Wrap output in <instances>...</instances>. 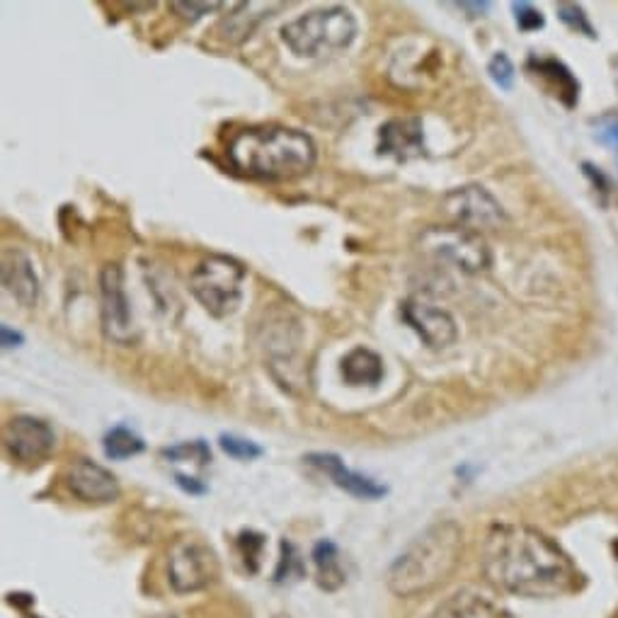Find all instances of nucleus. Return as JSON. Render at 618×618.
<instances>
[{"instance_id": "obj_5", "label": "nucleus", "mask_w": 618, "mask_h": 618, "mask_svg": "<svg viewBox=\"0 0 618 618\" xmlns=\"http://www.w3.org/2000/svg\"><path fill=\"white\" fill-rule=\"evenodd\" d=\"M245 267L226 255H209L190 274L192 296L214 318H228L243 301Z\"/></svg>"}, {"instance_id": "obj_3", "label": "nucleus", "mask_w": 618, "mask_h": 618, "mask_svg": "<svg viewBox=\"0 0 618 618\" xmlns=\"http://www.w3.org/2000/svg\"><path fill=\"white\" fill-rule=\"evenodd\" d=\"M463 553V529L456 522H437L422 531L388 568V589L396 597H417L442 585L456 570Z\"/></svg>"}, {"instance_id": "obj_26", "label": "nucleus", "mask_w": 618, "mask_h": 618, "mask_svg": "<svg viewBox=\"0 0 618 618\" xmlns=\"http://www.w3.org/2000/svg\"><path fill=\"white\" fill-rule=\"evenodd\" d=\"M488 73H490V78L495 80L497 85H500V88H505V90H509L512 88V83H514V66H512V61H509V56L507 54H495L490 59V64H488Z\"/></svg>"}, {"instance_id": "obj_11", "label": "nucleus", "mask_w": 618, "mask_h": 618, "mask_svg": "<svg viewBox=\"0 0 618 618\" xmlns=\"http://www.w3.org/2000/svg\"><path fill=\"white\" fill-rule=\"evenodd\" d=\"M400 316L405 323L420 335L429 349H444L456 342V323L449 311L434 306L427 299H408L400 308Z\"/></svg>"}, {"instance_id": "obj_22", "label": "nucleus", "mask_w": 618, "mask_h": 618, "mask_svg": "<svg viewBox=\"0 0 618 618\" xmlns=\"http://www.w3.org/2000/svg\"><path fill=\"white\" fill-rule=\"evenodd\" d=\"M303 572H306V568H303V560L299 551H296V546L291 541H282V558H279V565H277V572H274V582L277 585H284V582H291V580H301Z\"/></svg>"}, {"instance_id": "obj_24", "label": "nucleus", "mask_w": 618, "mask_h": 618, "mask_svg": "<svg viewBox=\"0 0 618 618\" xmlns=\"http://www.w3.org/2000/svg\"><path fill=\"white\" fill-rule=\"evenodd\" d=\"M236 543H238L240 555H243L245 568H248L250 572H257V568H260L262 548H265V536L257 534V531H243Z\"/></svg>"}, {"instance_id": "obj_15", "label": "nucleus", "mask_w": 618, "mask_h": 618, "mask_svg": "<svg viewBox=\"0 0 618 618\" xmlns=\"http://www.w3.org/2000/svg\"><path fill=\"white\" fill-rule=\"evenodd\" d=\"M3 286L15 301H20L22 306H34L39 296V277L34 272V265L30 255H25L17 248H5L3 250Z\"/></svg>"}, {"instance_id": "obj_10", "label": "nucleus", "mask_w": 618, "mask_h": 618, "mask_svg": "<svg viewBox=\"0 0 618 618\" xmlns=\"http://www.w3.org/2000/svg\"><path fill=\"white\" fill-rule=\"evenodd\" d=\"M444 211L456 226L471 228V231H492L505 223V211L485 187L468 185L449 192L444 197Z\"/></svg>"}, {"instance_id": "obj_14", "label": "nucleus", "mask_w": 618, "mask_h": 618, "mask_svg": "<svg viewBox=\"0 0 618 618\" xmlns=\"http://www.w3.org/2000/svg\"><path fill=\"white\" fill-rule=\"evenodd\" d=\"M303 461H306L308 466L318 468L320 473H325V476L333 480V485L349 492V495L359 497V500H381L388 492L386 485L376 483L374 478L349 471L345 461L337 454H323V451H318V454H308Z\"/></svg>"}, {"instance_id": "obj_16", "label": "nucleus", "mask_w": 618, "mask_h": 618, "mask_svg": "<svg viewBox=\"0 0 618 618\" xmlns=\"http://www.w3.org/2000/svg\"><path fill=\"white\" fill-rule=\"evenodd\" d=\"M429 618H500L497 606L478 589L466 587L446 597Z\"/></svg>"}, {"instance_id": "obj_18", "label": "nucleus", "mask_w": 618, "mask_h": 618, "mask_svg": "<svg viewBox=\"0 0 618 618\" xmlns=\"http://www.w3.org/2000/svg\"><path fill=\"white\" fill-rule=\"evenodd\" d=\"M529 71L541 80H546L548 90H551L555 97H560V102H563L565 107H575L577 97H580V83H577L575 76H572L560 61L531 56Z\"/></svg>"}, {"instance_id": "obj_29", "label": "nucleus", "mask_w": 618, "mask_h": 618, "mask_svg": "<svg viewBox=\"0 0 618 618\" xmlns=\"http://www.w3.org/2000/svg\"><path fill=\"white\" fill-rule=\"evenodd\" d=\"M597 139L602 143H609V146L618 148V117H616V114H609V117L599 119Z\"/></svg>"}, {"instance_id": "obj_31", "label": "nucleus", "mask_w": 618, "mask_h": 618, "mask_svg": "<svg viewBox=\"0 0 618 618\" xmlns=\"http://www.w3.org/2000/svg\"><path fill=\"white\" fill-rule=\"evenodd\" d=\"M22 342H25V335L17 333V330L10 328L8 323L0 325V345H3V349H13V347H20Z\"/></svg>"}, {"instance_id": "obj_30", "label": "nucleus", "mask_w": 618, "mask_h": 618, "mask_svg": "<svg viewBox=\"0 0 618 618\" xmlns=\"http://www.w3.org/2000/svg\"><path fill=\"white\" fill-rule=\"evenodd\" d=\"M175 483L180 485V488L185 490V492H190V495H204V492L209 490L199 478L187 476V473H180V471L175 473Z\"/></svg>"}, {"instance_id": "obj_28", "label": "nucleus", "mask_w": 618, "mask_h": 618, "mask_svg": "<svg viewBox=\"0 0 618 618\" xmlns=\"http://www.w3.org/2000/svg\"><path fill=\"white\" fill-rule=\"evenodd\" d=\"M512 10H514V17H517L519 30L534 32V30H541V27H543V15H541V10H536L534 5H529V3H514V5H512Z\"/></svg>"}, {"instance_id": "obj_13", "label": "nucleus", "mask_w": 618, "mask_h": 618, "mask_svg": "<svg viewBox=\"0 0 618 618\" xmlns=\"http://www.w3.org/2000/svg\"><path fill=\"white\" fill-rule=\"evenodd\" d=\"M425 134H422L420 117L388 119L379 129V153L408 163L412 158L425 156Z\"/></svg>"}, {"instance_id": "obj_9", "label": "nucleus", "mask_w": 618, "mask_h": 618, "mask_svg": "<svg viewBox=\"0 0 618 618\" xmlns=\"http://www.w3.org/2000/svg\"><path fill=\"white\" fill-rule=\"evenodd\" d=\"M3 446L8 456L22 466H39L54 454L56 432L49 422L32 415L10 417L3 427Z\"/></svg>"}, {"instance_id": "obj_23", "label": "nucleus", "mask_w": 618, "mask_h": 618, "mask_svg": "<svg viewBox=\"0 0 618 618\" xmlns=\"http://www.w3.org/2000/svg\"><path fill=\"white\" fill-rule=\"evenodd\" d=\"M219 446L223 449V454H228L236 461H255L262 456V446L250 442V439L238 437V434H221Z\"/></svg>"}, {"instance_id": "obj_1", "label": "nucleus", "mask_w": 618, "mask_h": 618, "mask_svg": "<svg viewBox=\"0 0 618 618\" xmlns=\"http://www.w3.org/2000/svg\"><path fill=\"white\" fill-rule=\"evenodd\" d=\"M480 560L488 582L517 597H563L575 589L580 577L558 543L524 524L492 526Z\"/></svg>"}, {"instance_id": "obj_19", "label": "nucleus", "mask_w": 618, "mask_h": 618, "mask_svg": "<svg viewBox=\"0 0 618 618\" xmlns=\"http://www.w3.org/2000/svg\"><path fill=\"white\" fill-rule=\"evenodd\" d=\"M313 563H316L318 570V585L325 592H337L342 585H345V570H342L340 563V551L330 539H320L316 546H313L311 553Z\"/></svg>"}, {"instance_id": "obj_12", "label": "nucleus", "mask_w": 618, "mask_h": 618, "mask_svg": "<svg viewBox=\"0 0 618 618\" xmlns=\"http://www.w3.org/2000/svg\"><path fill=\"white\" fill-rule=\"evenodd\" d=\"M66 485L73 497L88 505H110L119 497L117 478L90 459H76L66 468Z\"/></svg>"}, {"instance_id": "obj_6", "label": "nucleus", "mask_w": 618, "mask_h": 618, "mask_svg": "<svg viewBox=\"0 0 618 618\" xmlns=\"http://www.w3.org/2000/svg\"><path fill=\"white\" fill-rule=\"evenodd\" d=\"M422 248L437 260L449 262L466 274H480L490 267L492 255L483 236L463 226H432L422 233Z\"/></svg>"}, {"instance_id": "obj_4", "label": "nucleus", "mask_w": 618, "mask_h": 618, "mask_svg": "<svg viewBox=\"0 0 618 618\" xmlns=\"http://www.w3.org/2000/svg\"><path fill=\"white\" fill-rule=\"evenodd\" d=\"M357 17L347 8H318L282 27V42L299 59H320L352 47L357 39Z\"/></svg>"}, {"instance_id": "obj_32", "label": "nucleus", "mask_w": 618, "mask_h": 618, "mask_svg": "<svg viewBox=\"0 0 618 618\" xmlns=\"http://www.w3.org/2000/svg\"><path fill=\"white\" fill-rule=\"evenodd\" d=\"M156 618H175V616H168V614H163V616H156Z\"/></svg>"}, {"instance_id": "obj_7", "label": "nucleus", "mask_w": 618, "mask_h": 618, "mask_svg": "<svg viewBox=\"0 0 618 618\" xmlns=\"http://www.w3.org/2000/svg\"><path fill=\"white\" fill-rule=\"evenodd\" d=\"M100 301H102V330L107 340L114 345H136L139 330H136L131 301L124 286V270L119 265L102 267L100 274Z\"/></svg>"}, {"instance_id": "obj_8", "label": "nucleus", "mask_w": 618, "mask_h": 618, "mask_svg": "<svg viewBox=\"0 0 618 618\" xmlns=\"http://www.w3.org/2000/svg\"><path fill=\"white\" fill-rule=\"evenodd\" d=\"M219 575L216 553L199 539H180L170 548L168 580L177 594L199 592Z\"/></svg>"}, {"instance_id": "obj_2", "label": "nucleus", "mask_w": 618, "mask_h": 618, "mask_svg": "<svg viewBox=\"0 0 618 618\" xmlns=\"http://www.w3.org/2000/svg\"><path fill=\"white\" fill-rule=\"evenodd\" d=\"M228 160L240 175L257 180H296L316 163V143L291 127H250L228 143Z\"/></svg>"}, {"instance_id": "obj_25", "label": "nucleus", "mask_w": 618, "mask_h": 618, "mask_svg": "<svg viewBox=\"0 0 618 618\" xmlns=\"http://www.w3.org/2000/svg\"><path fill=\"white\" fill-rule=\"evenodd\" d=\"M558 15H560V20H563L565 25L570 27V30L585 32L587 37H594L592 25H589V20H587V15H585V10H582L580 5L560 3V5H558Z\"/></svg>"}, {"instance_id": "obj_17", "label": "nucleus", "mask_w": 618, "mask_h": 618, "mask_svg": "<svg viewBox=\"0 0 618 618\" xmlns=\"http://www.w3.org/2000/svg\"><path fill=\"white\" fill-rule=\"evenodd\" d=\"M340 374L347 386H379L383 379V359L374 349L354 347L342 357Z\"/></svg>"}, {"instance_id": "obj_21", "label": "nucleus", "mask_w": 618, "mask_h": 618, "mask_svg": "<svg viewBox=\"0 0 618 618\" xmlns=\"http://www.w3.org/2000/svg\"><path fill=\"white\" fill-rule=\"evenodd\" d=\"M163 459L168 463H197L199 468L209 466L211 463V449L204 439H194V442H182L177 446H168V449L160 451Z\"/></svg>"}, {"instance_id": "obj_20", "label": "nucleus", "mask_w": 618, "mask_h": 618, "mask_svg": "<svg viewBox=\"0 0 618 618\" xmlns=\"http://www.w3.org/2000/svg\"><path fill=\"white\" fill-rule=\"evenodd\" d=\"M102 449H105L107 459L124 461V459H131V456L141 454V451L146 449V442H143L139 434L131 432L129 427L117 425L105 434V439H102Z\"/></svg>"}, {"instance_id": "obj_27", "label": "nucleus", "mask_w": 618, "mask_h": 618, "mask_svg": "<svg viewBox=\"0 0 618 618\" xmlns=\"http://www.w3.org/2000/svg\"><path fill=\"white\" fill-rule=\"evenodd\" d=\"M170 8H173L180 17H185V20L194 22V20H199V17L221 10L223 3H197V0H190V3H180V0H175V3H170Z\"/></svg>"}]
</instances>
